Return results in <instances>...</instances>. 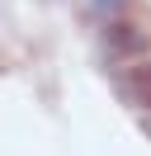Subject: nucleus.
I'll list each match as a JSON object with an SVG mask.
<instances>
[{
    "mask_svg": "<svg viewBox=\"0 0 151 156\" xmlns=\"http://www.w3.org/2000/svg\"><path fill=\"white\" fill-rule=\"evenodd\" d=\"M104 48L113 52V57H137V52H146V38H142L137 29H128V24H113L109 29V38H104Z\"/></svg>",
    "mask_w": 151,
    "mask_h": 156,
    "instance_id": "2",
    "label": "nucleus"
},
{
    "mask_svg": "<svg viewBox=\"0 0 151 156\" xmlns=\"http://www.w3.org/2000/svg\"><path fill=\"white\" fill-rule=\"evenodd\" d=\"M113 85H118V95L128 99L132 109H151V71H146V66L118 71V76H113Z\"/></svg>",
    "mask_w": 151,
    "mask_h": 156,
    "instance_id": "1",
    "label": "nucleus"
}]
</instances>
